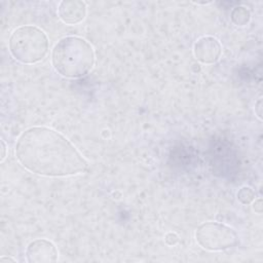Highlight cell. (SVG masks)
I'll list each match as a JSON object with an SVG mask.
<instances>
[{"label":"cell","instance_id":"cell-1","mask_svg":"<svg viewBox=\"0 0 263 263\" xmlns=\"http://www.w3.org/2000/svg\"><path fill=\"white\" fill-rule=\"evenodd\" d=\"M15 156L31 173L46 177H67L83 173L87 160L75 146L57 130L34 126L17 139Z\"/></svg>","mask_w":263,"mask_h":263},{"label":"cell","instance_id":"cell-2","mask_svg":"<svg viewBox=\"0 0 263 263\" xmlns=\"http://www.w3.org/2000/svg\"><path fill=\"white\" fill-rule=\"evenodd\" d=\"M51 63L54 70L62 76L79 78L91 70L95 64V51L85 39L68 36L54 45Z\"/></svg>","mask_w":263,"mask_h":263},{"label":"cell","instance_id":"cell-3","mask_svg":"<svg viewBox=\"0 0 263 263\" xmlns=\"http://www.w3.org/2000/svg\"><path fill=\"white\" fill-rule=\"evenodd\" d=\"M49 48L46 34L35 26H22L9 38L11 55L23 64H35L45 58Z\"/></svg>","mask_w":263,"mask_h":263},{"label":"cell","instance_id":"cell-4","mask_svg":"<svg viewBox=\"0 0 263 263\" xmlns=\"http://www.w3.org/2000/svg\"><path fill=\"white\" fill-rule=\"evenodd\" d=\"M196 241L209 251H224L238 245L237 233L227 225L218 222H206L195 231Z\"/></svg>","mask_w":263,"mask_h":263},{"label":"cell","instance_id":"cell-5","mask_svg":"<svg viewBox=\"0 0 263 263\" xmlns=\"http://www.w3.org/2000/svg\"><path fill=\"white\" fill-rule=\"evenodd\" d=\"M26 257L30 263H51L58 261V250L50 240L39 238L29 243Z\"/></svg>","mask_w":263,"mask_h":263},{"label":"cell","instance_id":"cell-6","mask_svg":"<svg viewBox=\"0 0 263 263\" xmlns=\"http://www.w3.org/2000/svg\"><path fill=\"white\" fill-rule=\"evenodd\" d=\"M222 52L220 42L211 36H203L199 38L193 46V53L195 58L203 64L216 63Z\"/></svg>","mask_w":263,"mask_h":263},{"label":"cell","instance_id":"cell-7","mask_svg":"<svg viewBox=\"0 0 263 263\" xmlns=\"http://www.w3.org/2000/svg\"><path fill=\"white\" fill-rule=\"evenodd\" d=\"M58 14L65 24L76 25L84 20L86 15V4L80 0L62 1L58 8Z\"/></svg>","mask_w":263,"mask_h":263},{"label":"cell","instance_id":"cell-8","mask_svg":"<svg viewBox=\"0 0 263 263\" xmlns=\"http://www.w3.org/2000/svg\"><path fill=\"white\" fill-rule=\"evenodd\" d=\"M250 11L243 6L235 7L231 12V21L236 26H246L250 22Z\"/></svg>","mask_w":263,"mask_h":263},{"label":"cell","instance_id":"cell-9","mask_svg":"<svg viewBox=\"0 0 263 263\" xmlns=\"http://www.w3.org/2000/svg\"><path fill=\"white\" fill-rule=\"evenodd\" d=\"M237 199L243 204L251 203L255 199V192L251 187H241L237 192Z\"/></svg>","mask_w":263,"mask_h":263},{"label":"cell","instance_id":"cell-10","mask_svg":"<svg viewBox=\"0 0 263 263\" xmlns=\"http://www.w3.org/2000/svg\"><path fill=\"white\" fill-rule=\"evenodd\" d=\"M164 240L168 246H175L179 242V236L175 232H168L165 234Z\"/></svg>","mask_w":263,"mask_h":263},{"label":"cell","instance_id":"cell-11","mask_svg":"<svg viewBox=\"0 0 263 263\" xmlns=\"http://www.w3.org/2000/svg\"><path fill=\"white\" fill-rule=\"evenodd\" d=\"M261 202H262V200L261 199H258V200H256L255 201V203H254V210H255V212H257V213H261L262 212V208H261Z\"/></svg>","mask_w":263,"mask_h":263},{"label":"cell","instance_id":"cell-12","mask_svg":"<svg viewBox=\"0 0 263 263\" xmlns=\"http://www.w3.org/2000/svg\"><path fill=\"white\" fill-rule=\"evenodd\" d=\"M255 106H256V107H255V111H256L258 117L261 118V110H260V109H261V98L257 101V103H256Z\"/></svg>","mask_w":263,"mask_h":263},{"label":"cell","instance_id":"cell-13","mask_svg":"<svg viewBox=\"0 0 263 263\" xmlns=\"http://www.w3.org/2000/svg\"><path fill=\"white\" fill-rule=\"evenodd\" d=\"M1 145H2V155H1V161H3V160H4V158H5V156H6V153H5V151H6V146H5V143H4V141H3V140L1 141Z\"/></svg>","mask_w":263,"mask_h":263},{"label":"cell","instance_id":"cell-14","mask_svg":"<svg viewBox=\"0 0 263 263\" xmlns=\"http://www.w3.org/2000/svg\"><path fill=\"white\" fill-rule=\"evenodd\" d=\"M5 262H11V263H14L15 260L10 258V257H2L0 258V263H5Z\"/></svg>","mask_w":263,"mask_h":263}]
</instances>
